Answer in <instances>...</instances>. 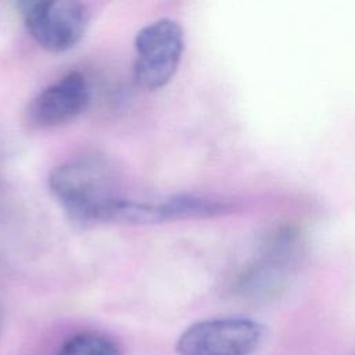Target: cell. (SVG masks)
I'll return each instance as SVG.
<instances>
[{
  "label": "cell",
  "instance_id": "cell-1",
  "mask_svg": "<svg viewBox=\"0 0 355 355\" xmlns=\"http://www.w3.org/2000/svg\"><path fill=\"white\" fill-rule=\"evenodd\" d=\"M49 187L65 211L80 222H96L101 207L114 198L105 166L92 158L55 166L49 175Z\"/></svg>",
  "mask_w": 355,
  "mask_h": 355
},
{
  "label": "cell",
  "instance_id": "cell-2",
  "mask_svg": "<svg viewBox=\"0 0 355 355\" xmlns=\"http://www.w3.org/2000/svg\"><path fill=\"white\" fill-rule=\"evenodd\" d=\"M265 338V326L243 316L204 319L190 324L178 338L179 355H251Z\"/></svg>",
  "mask_w": 355,
  "mask_h": 355
},
{
  "label": "cell",
  "instance_id": "cell-3",
  "mask_svg": "<svg viewBox=\"0 0 355 355\" xmlns=\"http://www.w3.org/2000/svg\"><path fill=\"white\" fill-rule=\"evenodd\" d=\"M136 60L133 75L146 90L164 87L175 75L184 50V33L180 24L161 18L143 26L135 37Z\"/></svg>",
  "mask_w": 355,
  "mask_h": 355
},
{
  "label": "cell",
  "instance_id": "cell-4",
  "mask_svg": "<svg viewBox=\"0 0 355 355\" xmlns=\"http://www.w3.org/2000/svg\"><path fill=\"white\" fill-rule=\"evenodd\" d=\"M26 31L32 39L50 53L73 49L85 36L90 11L76 0H43L22 4Z\"/></svg>",
  "mask_w": 355,
  "mask_h": 355
},
{
  "label": "cell",
  "instance_id": "cell-5",
  "mask_svg": "<svg viewBox=\"0 0 355 355\" xmlns=\"http://www.w3.org/2000/svg\"><path fill=\"white\" fill-rule=\"evenodd\" d=\"M90 89L80 72H69L37 93L28 105L26 121L36 129L62 126L87 107Z\"/></svg>",
  "mask_w": 355,
  "mask_h": 355
},
{
  "label": "cell",
  "instance_id": "cell-6",
  "mask_svg": "<svg viewBox=\"0 0 355 355\" xmlns=\"http://www.w3.org/2000/svg\"><path fill=\"white\" fill-rule=\"evenodd\" d=\"M234 202L218 196L184 193L158 202L161 220L212 218L229 214L234 209Z\"/></svg>",
  "mask_w": 355,
  "mask_h": 355
},
{
  "label": "cell",
  "instance_id": "cell-7",
  "mask_svg": "<svg viewBox=\"0 0 355 355\" xmlns=\"http://www.w3.org/2000/svg\"><path fill=\"white\" fill-rule=\"evenodd\" d=\"M55 355H123L119 344L98 331H80L68 337Z\"/></svg>",
  "mask_w": 355,
  "mask_h": 355
},
{
  "label": "cell",
  "instance_id": "cell-8",
  "mask_svg": "<svg viewBox=\"0 0 355 355\" xmlns=\"http://www.w3.org/2000/svg\"><path fill=\"white\" fill-rule=\"evenodd\" d=\"M0 334H1V316H0Z\"/></svg>",
  "mask_w": 355,
  "mask_h": 355
}]
</instances>
